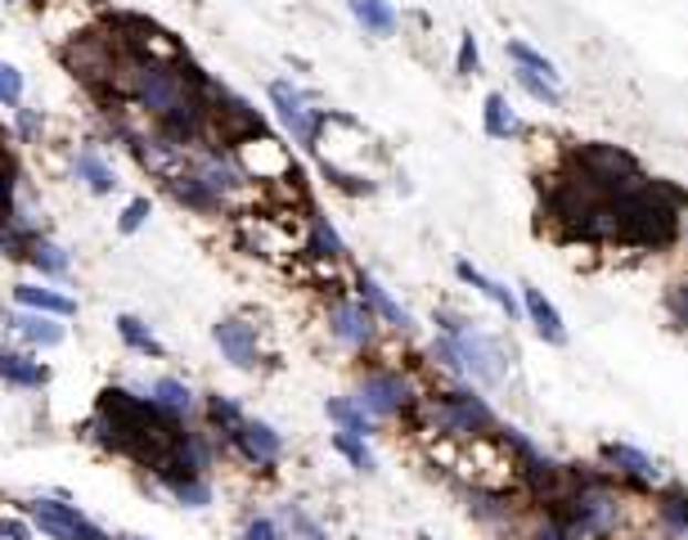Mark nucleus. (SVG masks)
<instances>
[{
	"instance_id": "40",
	"label": "nucleus",
	"mask_w": 688,
	"mask_h": 540,
	"mask_svg": "<svg viewBox=\"0 0 688 540\" xmlns=\"http://www.w3.org/2000/svg\"><path fill=\"white\" fill-rule=\"evenodd\" d=\"M428 356H432V365H441L455 383H463V361H459V352H455V343H450L446 333H437L432 343H428Z\"/></svg>"
},
{
	"instance_id": "28",
	"label": "nucleus",
	"mask_w": 688,
	"mask_h": 540,
	"mask_svg": "<svg viewBox=\"0 0 688 540\" xmlns=\"http://www.w3.org/2000/svg\"><path fill=\"white\" fill-rule=\"evenodd\" d=\"M324 415H329V424H333V433H352V437H374L378 433V419H369L361 405H356V396H329L324 401Z\"/></svg>"
},
{
	"instance_id": "32",
	"label": "nucleus",
	"mask_w": 688,
	"mask_h": 540,
	"mask_svg": "<svg viewBox=\"0 0 688 540\" xmlns=\"http://www.w3.org/2000/svg\"><path fill=\"white\" fill-rule=\"evenodd\" d=\"M504 54H509V63L513 68H527V73H540L544 82H559V68H554V59L549 54H540L535 45H527V41H504Z\"/></svg>"
},
{
	"instance_id": "19",
	"label": "nucleus",
	"mask_w": 688,
	"mask_h": 540,
	"mask_svg": "<svg viewBox=\"0 0 688 540\" xmlns=\"http://www.w3.org/2000/svg\"><path fill=\"white\" fill-rule=\"evenodd\" d=\"M10 333H19L32 352H54V347H63V338H67L63 320L37 315V311H10Z\"/></svg>"
},
{
	"instance_id": "15",
	"label": "nucleus",
	"mask_w": 688,
	"mask_h": 540,
	"mask_svg": "<svg viewBox=\"0 0 688 540\" xmlns=\"http://www.w3.org/2000/svg\"><path fill=\"white\" fill-rule=\"evenodd\" d=\"M518 302H522V315H527V324L535 329L540 343H549V347H567V324H563L559 307L549 302L535 284H518Z\"/></svg>"
},
{
	"instance_id": "30",
	"label": "nucleus",
	"mask_w": 688,
	"mask_h": 540,
	"mask_svg": "<svg viewBox=\"0 0 688 540\" xmlns=\"http://www.w3.org/2000/svg\"><path fill=\"white\" fill-rule=\"evenodd\" d=\"M347 10H352V19L369 32V37H396V28H400V14L387 6V0H347Z\"/></svg>"
},
{
	"instance_id": "34",
	"label": "nucleus",
	"mask_w": 688,
	"mask_h": 540,
	"mask_svg": "<svg viewBox=\"0 0 688 540\" xmlns=\"http://www.w3.org/2000/svg\"><path fill=\"white\" fill-rule=\"evenodd\" d=\"M274 518H280V527H284V536L289 540H315V536H324V527L302 509V505H280V513H274Z\"/></svg>"
},
{
	"instance_id": "17",
	"label": "nucleus",
	"mask_w": 688,
	"mask_h": 540,
	"mask_svg": "<svg viewBox=\"0 0 688 540\" xmlns=\"http://www.w3.org/2000/svg\"><path fill=\"white\" fill-rule=\"evenodd\" d=\"M163 189L180 202L185 212H194V217H221V212H226V202H221L208 185H202V180L189 172V158H185V167H180V172H171V176L163 180Z\"/></svg>"
},
{
	"instance_id": "41",
	"label": "nucleus",
	"mask_w": 688,
	"mask_h": 540,
	"mask_svg": "<svg viewBox=\"0 0 688 540\" xmlns=\"http://www.w3.org/2000/svg\"><path fill=\"white\" fill-rule=\"evenodd\" d=\"M0 104H6V108L23 104V73L14 63H6V59H0Z\"/></svg>"
},
{
	"instance_id": "39",
	"label": "nucleus",
	"mask_w": 688,
	"mask_h": 540,
	"mask_svg": "<svg viewBox=\"0 0 688 540\" xmlns=\"http://www.w3.org/2000/svg\"><path fill=\"white\" fill-rule=\"evenodd\" d=\"M14 135H19L23 145H41V135H45V113L19 104V108H14Z\"/></svg>"
},
{
	"instance_id": "9",
	"label": "nucleus",
	"mask_w": 688,
	"mask_h": 540,
	"mask_svg": "<svg viewBox=\"0 0 688 540\" xmlns=\"http://www.w3.org/2000/svg\"><path fill=\"white\" fill-rule=\"evenodd\" d=\"M265 95H270V108H274V117H280V126L293 135L302 149H315V135H320L324 108H315L311 91L293 86L289 77H274V82L265 86Z\"/></svg>"
},
{
	"instance_id": "48",
	"label": "nucleus",
	"mask_w": 688,
	"mask_h": 540,
	"mask_svg": "<svg viewBox=\"0 0 688 540\" xmlns=\"http://www.w3.org/2000/svg\"><path fill=\"white\" fill-rule=\"evenodd\" d=\"M6 6H19V0H6Z\"/></svg>"
},
{
	"instance_id": "13",
	"label": "nucleus",
	"mask_w": 688,
	"mask_h": 540,
	"mask_svg": "<svg viewBox=\"0 0 688 540\" xmlns=\"http://www.w3.org/2000/svg\"><path fill=\"white\" fill-rule=\"evenodd\" d=\"M212 343H217V352H221L234 370H243V374H252V370L261 365V329H257L248 315H221V320L212 324Z\"/></svg>"
},
{
	"instance_id": "21",
	"label": "nucleus",
	"mask_w": 688,
	"mask_h": 540,
	"mask_svg": "<svg viewBox=\"0 0 688 540\" xmlns=\"http://www.w3.org/2000/svg\"><path fill=\"white\" fill-rule=\"evenodd\" d=\"M10 298H14L19 311H37V315H54V320H73L77 315L73 298L59 293V289H45V284H14Z\"/></svg>"
},
{
	"instance_id": "27",
	"label": "nucleus",
	"mask_w": 688,
	"mask_h": 540,
	"mask_svg": "<svg viewBox=\"0 0 688 540\" xmlns=\"http://www.w3.org/2000/svg\"><path fill=\"white\" fill-rule=\"evenodd\" d=\"M113 329H117V338H122V347H126V352H135V356H149V361H163V356H167L163 338H158V333H154V324H145L140 315L122 311V315L113 320Z\"/></svg>"
},
{
	"instance_id": "38",
	"label": "nucleus",
	"mask_w": 688,
	"mask_h": 540,
	"mask_svg": "<svg viewBox=\"0 0 688 540\" xmlns=\"http://www.w3.org/2000/svg\"><path fill=\"white\" fill-rule=\"evenodd\" d=\"M234 540H289V536H284V527H280L274 513H248V522L239 527Z\"/></svg>"
},
{
	"instance_id": "7",
	"label": "nucleus",
	"mask_w": 688,
	"mask_h": 540,
	"mask_svg": "<svg viewBox=\"0 0 688 540\" xmlns=\"http://www.w3.org/2000/svg\"><path fill=\"white\" fill-rule=\"evenodd\" d=\"M63 63L73 68V77L82 86H91L95 95H113V77H117V63H122V45L113 41V32L86 28L82 37H73L63 45Z\"/></svg>"
},
{
	"instance_id": "47",
	"label": "nucleus",
	"mask_w": 688,
	"mask_h": 540,
	"mask_svg": "<svg viewBox=\"0 0 688 540\" xmlns=\"http://www.w3.org/2000/svg\"><path fill=\"white\" fill-rule=\"evenodd\" d=\"M630 540H653V536H630Z\"/></svg>"
},
{
	"instance_id": "23",
	"label": "nucleus",
	"mask_w": 688,
	"mask_h": 540,
	"mask_svg": "<svg viewBox=\"0 0 688 540\" xmlns=\"http://www.w3.org/2000/svg\"><path fill=\"white\" fill-rule=\"evenodd\" d=\"M455 276H459V284H468V289H477L487 302H496L504 320H522V302H518V293L504 289V284L491 280V276H481V270H477L472 261H455Z\"/></svg>"
},
{
	"instance_id": "14",
	"label": "nucleus",
	"mask_w": 688,
	"mask_h": 540,
	"mask_svg": "<svg viewBox=\"0 0 688 540\" xmlns=\"http://www.w3.org/2000/svg\"><path fill=\"white\" fill-rule=\"evenodd\" d=\"M149 478L163 491V500H171L176 509H212L217 500L212 478H198V472H185V468H158Z\"/></svg>"
},
{
	"instance_id": "4",
	"label": "nucleus",
	"mask_w": 688,
	"mask_h": 540,
	"mask_svg": "<svg viewBox=\"0 0 688 540\" xmlns=\"http://www.w3.org/2000/svg\"><path fill=\"white\" fill-rule=\"evenodd\" d=\"M432 324H437V333H446L450 343H455V352H459V361H463V378H472V383H481V387H500V383L509 378L513 352L500 343L496 333L477 329L468 315L446 311V307L432 315Z\"/></svg>"
},
{
	"instance_id": "8",
	"label": "nucleus",
	"mask_w": 688,
	"mask_h": 540,
	"mask_svg": "<svg viewBox=\"0 0 688 540\" xmlns=\"http://www.w3.org/2000/svg\"><path fill=\"white\" fill-rule=\"evenodd\" d=\"M230 154H234V163L243 167V176L252 185H280V180H289L293 189H302V172H298L289 145H280L265 131H257V135H248V141L230 145Z\"/></svg>"
},
{
	"instance_id": "11",
	"label": "nucleus",
	"mask_w": 688,
	"mask_h": 540,
	"mask_svg": "<svg viewBox=\"0 0 688 540\" xmlns=\"http://www.w3.org/2000/svg\"><path fill=\"white\" fill-rule=\"evenodd\" d=\"M598 464L612 472L616 482H622L626 491H657L661 487V468L648 450H639L635 442H603L598 446Z\"/></svg>"
},
{
	"instance_id": "5",
	"label": "nucleus",
	"mask_w": 688,
	"mask_h": 540,
	"mask_svg": "<svg viewBox=\"0 0 688 540\" xmlns=\"http://www.w3.org/2000/svg\"><path fill=\"white\" fill-rule=\"evenodd\" d=\"M356 405L378 419V424H392V419H419V405H424V392L415 387V378H409L405 370L396 365H369L361 370L356 378Z\"/></svg>"
},
{
	"instance_id": "50",
	"label": "nucleus",
	"mask_w": 688,
	"mask_h": 540,
	"mask_svg": "<svg viewBox=\"0 0 688 540\" xmlns=\"http://www.w3.org/2000/svg\"><path fill=\"white\" fill-rule=\"evenodd\" d=\"M684 540H688V536H684Z\"/></svg>"
},
{
	"instance_id": "31",
	"label": "nucleus",
	"mask_w": 688,
	"mask_h": 540,
	"mask_svg": "<svg viewBox=\"0 0 688 540\" xmlns=\"http://www.w3.org/2000/svg\"><path fill=\"white\" fill-rule=\"evenodd\" d=\"M481 131H487L491 141H513V135H522V126H518V117L500 91H491L481 100Z\"/></svg>"
},
{
	"instance_id": "44",
	"label": "nucleus",
	"mask_w": 688,
	"mask_h": 540,
	"mask_svg": "<svg viewBox=\"0 0 688 540\" xmlns=\"http://www.w3.org/2000/svg\"><path fill=\"white\" fill-rule=\"evenodd\" d=\"M6 329H10V311H6V307H0V333H6Z\"/></svg>"
},
{
	"instance_id": "20",
	"label": "nucleus",
	"mask_w": 688,
	"mask_h": 540,
	"mask_svg": "<svg viewBox=\"0 0 688 540\" xmlns=\"http://www.w3.org/2000/svg\"><path fill=\"white\" fill-rule=\"evenodd\" d=\"M0 383H6V387H19V392H41V387L50 383V365L37 361L32 352L0 347Z\"/></svg>"
},
{
	"instance_id": "36",
	"label": "nucleus",
	"mask_w": 688,
	"mask_h": 540,
	"mask_svg": "<svg viewBox=\"0 0 688 540\" xmlns=\"http://www.w3.org/2000/svg\"><path fill=\"white\" fill-rule=\"evenodd\" d=\"M513 82L531 95V100H540V104H549V108H559L563 104V91H559V82H544L540 73H527V68H513Z\"/></svg>"
},
{
	"instance_id": "49",
	"label": "nucleus",
	"mask_w": 688,
	"mask_h": 540,
	"mask_svg": "<svg viewBox=\"0 0 688 540\" xmlns=\"http://www.w3.org/2000/svg\"><path fill=\"white\" fill-rule=\"evenodd\" d=\"M0 163H6V154H0Z\"/></svg>"
},
{
	"instance_id": "10",
	"label": "nucleus",
	"mask_w": 688,
	"mask_h": 540,
	"mask_svg": "<svg viewBox=\"0 0 688 540\" xmlns=\"http://www.w3.org/2000/svg\"><path fill=\"white\" fill-rule=\"evenodd\" d=\"M324 324H329L333 343H342L347 352H374V343H378V320L356 293H337L324 311Z\"/></svg>"
},
{
	"instance_id": "12",
	"label": "nucleus",
	"mask_w": 688,
	"mask_h": 540,
	"mask_svg": "<svg viewBox=\"0 0 688 540\" xmlns=\"http://www.w3.org/2000/svg\"><path fill=\"white\" fill-rule=\"evenodd\" d=\"M226 450H234L248 468H257V472H274L284 464V433L274 428V424H265V419H243L239 424V433L230 437V446Z\"/></svg>"
},
{
	"instance_id": "46",
	"label": "nucleus",
	"mask_w": 688,
	"mask_h": 540,
	"mask_svg": "<svg viewBox=\"0 0 688 540\" xmlns=\"http://www.w3.org/2000/svg\"><path fill=\"white\" fill-rule=\"evenodd\" d=\"M315 540H333V536H329V531H324V536H315Z\"/></svg>"
},
{
	"instance_id": "33",
	"label": "nucleus",
	"mask_w": 688,
	"mask_h": 540,
	"mask_svg": "<svg viewBox=\"0 0 688 540\" xmlns=\"http://www.w3.org/2000/svg\"><path fill=\"white\" fill-rule=\"evenodd\" d=\"M329 446H333L342 459H347L356 472H374V468H378V459H374V450H369V442H365V437H352V433H333V437H329Z\"/></svg>"
},
{
	"instance_id": "29",
	"label": "nucleus",
	"mask_w": 688,
	"mask_h": 540,
	"mask_svg": "<svg viewBox=\"0 0 688 540\" xmlns=\"http://www.w3.org/2000/svg\"><path fill=\"white\" fill-rule=\"evenodd\" d=\"M28 266L37 270L41 280H63L67 270H73V257H67V248H63L59 239L37 235V239H32V248H28Z\"/></svg>"
},
{
	"instance_id": "26",
	"label": "nucleus",
	"mask_w": 688,
	"mask_h": 540,
	"mask_svg": "<svg viewBox=\"0 0 688 540\" xmlns=\"http://www.w3.org/2000/svg\"><path fill=\"white\" fill-rule=\"evenodd\" d=\"M243 419L248 415H243V405L234 396H226V392H208V396H202V428L217 433L221 446H230V437L239 433Z\"/></svg>"
},
{
	"instance_id": "22",
	"label": "nucleus",
	"mask_w": 688,
	"mask_h": 540,
	"mask_svg": "<svg viewBox=\"0 0 688 540\" xmlns=\"http://www.w3.org/2000/svg\"><path fill=\"white\" fill-rule=\"evenodd\" d=\"M302 252H306L311 261H342V257H347V239H342V235L333 230V221H329L320 208L306 212V239H302Z\"/></svg>"
},
{
	"instance_id": "1",
	"label": "nucleus",
	"mask_w": 688,
	"mask_h": 540,
	"mask_svg": "<svg viewBox=\"0 0 688 540\" xmlns=\"http://www.w3.org/2000/svg\"><path fill=\"white\" fill-rule=\"evenodd\" d=\"M688 217V189L666 176H639L612 198V243L635 252H666L679 243Z\"/></svg>"
},
{
	"instance_id": "25",
	"label": "nucleus",
	"mask_w": 688,
	"mask_h": 540,
	"mask_svg": "<svg viewBox=\"0 0 688 540\" xmlns=\"http://www.w3.org/2000/svg\"><path fill=\"white\" fill-rule=\"evenodd\" d=\"M158 411H167V415H176V419H194V411H198V396H194V387L185 383V378H176V374H163V378H154L149 383V392H145Z\"/></svg>"
},
{
	"instance_id": "42",
	"label": "nucleus",
	"mask_w": 688,
	"mask_h": 540,
	"mask_svg": "<svg viewBox=\"0 0 688 540\" xmlns=\"http://www.w3.org/2000/svg\"><path fill=\"white\" fill-rule=\"evenodd\" d=\"M455 73H459V77H477V73H481V50H477V37H472V32H463V37H459Z\"/></svg>"
},
{
	"instance_id": "3",
	"label": "nucleus",
	"mask_w": 688,
	"mask_h": 540,
	"mask_svg": "<svg viewBox=\"0 0 688 540\" xmlns=\"http://www.w3.org/2000/svg\"><path fill=\"white\" fill-rule=\"evenodd\" d=\"M559 167L572 172L576 180H585L594 194H603L607 202L630 189L639 176H644V163L639 154H630L626 145H612V141H576L559 154Z\"/></svg>"
},
{
	"instance_id": "24",
	"label": "nucleus",
	"mask_w": 688,
	"mask_h": 540,
	"mask_svg": "<svg viewBox=\"0 0 688 540\" xmlns=\"http://www.w3.org/2000/svg\"><path fill=\"white\" fill-rule=\"evenodd\" d=\"M73 172H77V180H82L95 198H108V194L122 185V180H117V172L108 167V158L100 154V145H91V141L73 154Z\"/></svg>"
},
{
	"instance_id": "18",
	"label": "nucleus",
	"mask_w": 688,
	"mask_h": 540,
	"mask_svg": "<svg viewBox=\"0 0 688 540\" xmlns=\"http://www.w3.org/2000/svg\"><path fill=\"white\" fill-rule=\"evenodd\" d=\"M653 522L666 540H684L688 536V487L684 482H661L653 491Z\"/></svg>"
},
{
	"instance_id": "35",
	"label": "nucleus",
	"mask_w": 688,
	"mask_h": 540,
	"mask_svg": "<svg viewBox=\"0 0 688 540\" xmlns=\"http://www.w3.org/2000/svg\"><path fill=\"white\" fill-rule=\"evenodd\" d=\"M661 307H666L670 329H675V333H688V276H684V280H675V284H666Z\"/></svg>"
},
{
	"instance_id": "6",
	"label": "nucleus",
	"mask_w": 688,
	"mask_h": 540,
	"mask_svg": "<svg viewBox=\"0 0 688 540\" xmlns=\"http://www.w3.org/2000/svg\"><path fill=\"white\" fill-rule=\"evenodd\" d=\"M28 522L32 531H41L45 540H117L113 531H104L95 518H86L67 491H50V496H32V500H10Z\"/></svg>"
},
{
	"instance_id": "2",
	"label": "nucleus",
	"mask_w": 688,
	"mask_h": 540,
	"mask_svg": "<svg viewBox=\"0 0 688 540\" xmlns=\"http://www.w3.org/2000/svg\"><path fill=\"white\" fill-rule=\"evenodd\" d=\"M419 424H428L437 437H450V442H481L496 433V411L487 396H477L468 383H450V387H437V392H424V405H419Z\"/></svg>"
},
{
	"instance_id": "45",
	"label": "nucleus",
	"mask_w": 688,
	"mask_h": 540,
	"mask_svg": "<svg viewBox=\"0 0 688 540\" xmlns=\"http://www.w3.org/2000/svg\"><path fill=\"white\" fill-rule=\"evenodd\" d=\"M419 540H437V536H428V531H419Z\"/></svg>"
},
{
	"instance_id": "37",
	"label": "nucleus",
	"mask_w": 688,
	"mask_h": 540,
	"mask_svg": "<svg viewBox=\"0 0 688 540\" xmlns=\"http://www.w3.org/2000/svg\"><path fill=\"white\" fill-rule=\"evenodd\" d=\"M149 217H154V202H149L145 194H140V198H131L126 208H122V217H117V235H126V239H131V235H140V230L149 226Z\"/></svg>"
},
{
	"instance_id": "16",
	"label": "nucleus",
	"mask_w": 688,
	"mask_h": 540,
	"mask_svg": "<svg viewBox=\"0 0 688 540\" xmlns=\"http://www.w3.org/2000/svg\"><path fill=\"white\" fill-rule=\"evenodd\" d=\"M352 289H356V298L374 311L378 324H387V329H396V333H409V329H415V315H409V311L369 276V270H356V276H352Z\"/></svg>"
},
{
	"instance_id": "43",
	"label": "nucleus",
	"mask_w": 688,
	"mask_h": 540,
	"mask_svg": "<svg viewBox=\"0 0 688 540\" xmlns=\"http://www.w3.org/2000/svg\"><path fill=\"white\" fill-rule=\"evenodd\" d=\"M117 540H154V536H140V531H122Z\"/></svg>"
}]
</instances>
